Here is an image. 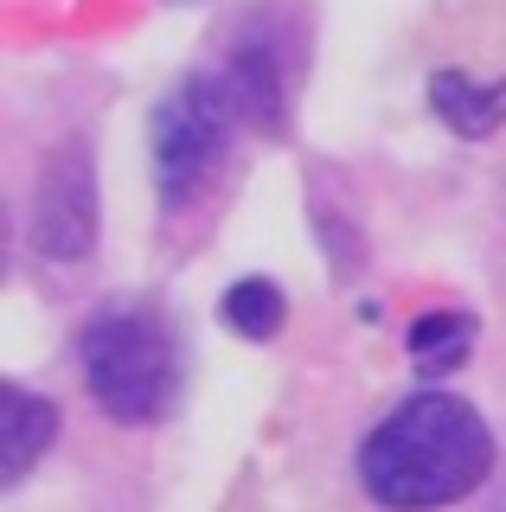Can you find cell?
<instances>
[{
    "label": "cell",
    "instance_id": "3957f363",
    "mask_svg": "<svg viewBox=\"0 0 506 512\" xmlns=\"http://www.w3.org/2000/svg\"><path fill=\"white\" fill-rule=\"evenodd\" d=\"M244 122L237 96L225 77H186L180 90L154 109V186H161L167 212L193 205L205 180L225 167V148H231V128Z\"/></svg>",
    "mask_w": 506,
    "mask_h": 512
},
{
    "label": "cell",
    "instance_id": "5b68a950",
    "mask_svg": "<svg viewBox=\"0 0 506 512\" xmlns=\"http://www.w3.org/2000/svg\"><path fill=\"white\" fill-rule=\"evenodd\" d=\"M218 77L231 84L244 122H257V128H282V122H289V84H282V58H276L270 32H244V39L231 45V58H225Z\"/></svg>",
    "mask_w": 506,
    "mask_h": 512
},
{
    "label": "cell",
    "instance_id": "9c48e42d",
    "mask_svg": "<svg viewBox=\"0 0 506 512\" xmlns=\"http://www.w3.org/2000/svg\"><path fill=\"white\" fill-rule=\"evenodd\" d=\"M468 346H474V320L468 314H423V320H410V359L423 365V372H455V365L468 359Z\"/></svg>",
    "mask_w": 506,
    "mask_h": 512
},
{
    "label": "cell",
    "instance_id": "8992f818",
    "mask_svg": "<svg viewBox=\"0 0 506 512\" xmlns=\"http://www.w3.org/2000/svg\"><path fill=\"white\" fill-rule=\"evenodd\" d=\"M7 436H0V480H26L33 474V461L52 448V436H58V410L45 404V397H33V391H20V384H7Z\"/></svg>",
    "mask_w": 506,
    "mask_h": 512
},
{
    "label": "cell",
    "instance_id": "52a82bcc",
    "mask_svg": "<svg viewBox=\"0 0 506 512\" xmlns=\"http://www.w3.org/2000/svg\"><path fill=\"white\" fill-rule=\"evenodd\" d=\"M430 103L436 116L455 128V135L468 141H487L494 128L506 122V77H494V84H481V77H462V71H442L430 84Z\"/></svg>",
    "mask_w": 506,
    "mask_h": 512
},
{
    "label": "cell",
    "instance_id": "277c9868",
    "mask_svg": "<svg viewBox=\"0 0 506 512\" xmlns=\"http://www.w3.org/2000/svg\"><path fill=\"white\" fill-rule=\"evenodd\" d=\"M33 244L52 263H77L97 244V173H90V148L65 141L39 173V199H33Z\"/></svg>",
    "mask_w": 506,
    "mask_h": 512
},
{
    "label": "cell",
    "instance_id": "6da1fadb",
    "mask_svg": "<svg viewBox=\"0 0 506 512\" xmlns=\"http://www.w3.org/2000/svg\"><path fill=\"white\" fill-rule=\"evenodd\" d=\"M494 474V436L474 404L449 391H423L398 404L359 448V480L391 512H436L468 500Z\"/></svg>",
    "mask_w": 506,
    "mask_h": 512
},
{
    "label": "cell",
    "instance_id": "7a4b0ae2",
    "mask_svg": "<svg viewBox=\"0 0 506 512\" xmlns=\"http://www.w3.org/2000/svg\"><path fill=\"white\" fill-rule=\"evenodd\" d=\"M90 397L116 416V423H154L167 416L180 391V346H173L167 320L148 308H109L84 327L77 340Z\"/></svg>",
    "mask_w": 506,
    "mask_h": 512
},
{
    "label": "cell",
    "instance_id": "ba28073f",
    "mask_svg": "<svg viewBox=\"0 0 506 512\" xmlns=\"http://www.w3.org/2000/svg\"><path fill=\"white\" fill-rule=\"evenodd\" d=\"M225 327L231 333H244V340H276L282 333V320H289V301H282V288L276 282H263V276H244L225 295Z\"/></svg>",
    "mask_w": 506,
    "mask_h": 512
}]
</instances>
